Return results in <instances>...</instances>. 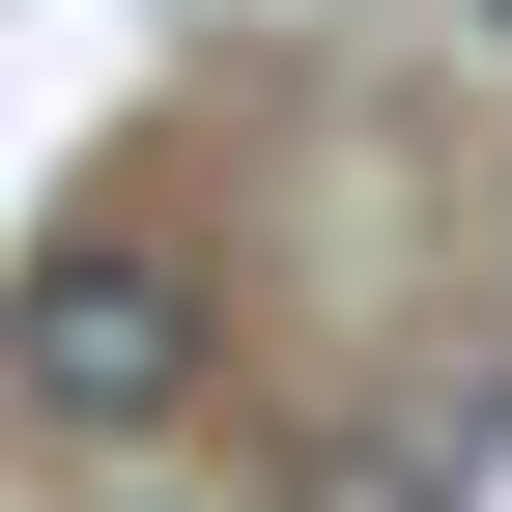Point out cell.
I'll return each instance as SVG.
<instances>
[{"label":"cell","instance_id":"obj_1","mask_svg":"<svg viewBox=\"0 0 512 512\" xmlns=\"http://www.w3.org/2000/svg\"><path fill=\"white\" fill-rule=\"evenodd\" d=\"M0 399L29 427H171L200 399V256H143V228H86V256H29V313H0Z\"/></svg>","mask_w":512,"mask_h":512},{"label":"cell","instance_id":"obj_2","mask_svg":"<svg viewBox=\"0 0 512 512\" xmlns=\"http://www.w3.org/2000/svg\"><path fill=\"white\" fill-rule=\"evenodd\" d=\"M484 29H512V0H484Z\"/></svg>","mask_w":512,"mask_h":512}]
</instances>
